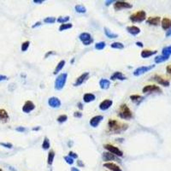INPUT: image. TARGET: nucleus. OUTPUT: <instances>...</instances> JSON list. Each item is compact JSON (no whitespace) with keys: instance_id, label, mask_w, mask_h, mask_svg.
<instances>
[{"instance_id":"f257e3e1","label":"nucleus","mask_w":171,"mask_h":171,"mask_svg":"<svg viewBox=\"0 0 171 171\" xmlns=\"http://www.w3.org/2000/svg\"><path fill=\"white\" fill-rule=\"evenodd\" d=\"M108 127L109 131L113 133V134H121L122 132H124L128 127L127 124L122 123V122H120L113 119H109L108 122Z\"/></svg>"},{"instance_id":"f03ea898","label":"nucleus","mask_w":171,"mask_h":171,"mask_svg":"<svg viewBox=\"0 0 171 171\" xmlns=\"http://www.w3.org/2000/svg\"><path fill=\"white\" fill-rule=\"evenodd\" d=\"M118 116L121 117L122 119L125 120H129L133 117V113L128 107H127V104H122L121 106L119 107V110H118Z\"/></svg>"},{"instance_id":"7ed1b4c3","label":"nucleus","mask_w":171,"mask_h":171,"mask_svg":"<svg viewBox=\"0 0 171 171\" xmlns=\"http://www.w3.org/2000/svg\"><path fill=\"white\" fill-rule=\"evenodd\" d=\"M67 77H68L67 73L60 74V75L57 76L55 81V89L56 90L59 91V90H62V89L64 87L66 81H67Z\"/></svg>"},{"instance_id":"20e7f679","label":"nucleus","mask_w":171,"mask_h":171,"mask_svg":"<svg viewBox=\"0 0 171 171\" xmlns=\"http://www.w3.org/2000/svg\"><path fill=\"white\" fill-rule=\"evenodd\" d=\"M146 18V13L144 11H139L130 16V21L132 22H142Z\"/></svg>"},{"instance_id":"39448f33","label":"nucleus","mask_w":171,"mask_h":171,"mask_svg":"<svg viewBox=\"0 0 171 171\" xmlns=\"http://www.w3.org/2000/svg\"><path fill=\"white\" fill-rule=\"evenodd\" d=\"M104 148L106 149L109 152L112 153V154H114L115 156H117V157H122V156H123V152H122L118 147L114 146V145H112L110 144L104 145Z\"/></svg>"},{"instance_id":"423d86ee","label":"nucleus","mask_w":171,"mask_h":171,"mask_svg":"<svg viewBox=\"0 0 171 171\" xmlns=\"http://www.w3.org/2000/svg\"><path fill=\"white\" fill-rule=\"evenodd\" d=\"M79 39L81 42L83 43V45H89L92 43H93V39L92 38V35L89 33H82L80 34Z\"/></svg>"},{"instance_id":"0eeeda50","label":"nucleus","mask_w":171,"mask_h":171,"mask_svg":"<svg viewBox=\"0 0 171 171\" xmlns=\"http://www.w3.org/2000/svg\"><path fill=\"white\" fill-rule=\"evenodd\" d=\"M155 68V65H149V66H141V67L137 68L136 69L134 70V76H139L143 75V74L148 72L149 70H152V68Z\"/></svg>"},{"instance_id":"6e6552de","label":"nucleus","mask_w":171,"mask_h":171,"mask_svg":"<svg viewBox=\"0 0 171 171\" xmlns=\"http://www.w3.org/2000/svg\"><path fill=\"white\" fill-rule=\"evenodd\" d=\"M133 5L125 1H116L114 3V9L116 11H121L122 9H131Z\"/></svg>"},{"instance_id":"1a4fd4ad","label":"nucleus","mask_w":171,"mask_h":171,"mask_svg":"<svg viewBox=\"0 0 171 171\" xmlns=\"http://www.w3.org/2000/svg\"><path fill=\"white\" fill-rule=\"evenodd\" d=\"M48 104L52 108H59L61 106V101L57 97H51L48 99Z\"/></svg>"},{"instance_id":"9d476101","label":"nucleus","mask_w":171,"mask_h":171,"mask_svg":"<svg viewBox=\"0 0 171 171\" xmlns=\"http://www.w3.org/2000/svg\"><path fill=\"white\" fill-rule=\"evenodd\" d=\"M88 76H89V73L88 72H86V73L82 74V75H81V76H79V77L76 79L75 82L74 83V86H79L82 85V84L85 82L86 80H87Z\"/></svg>"},{"instance_id":"9b49d317","label":"nucleus","mask_w":171,"mask_h":171,"mask_svg":"<svg viewBox=\"0 0 171 171\" xmlns=\"http://www.w3.org/2000/svg\"><path fill=\"white\" fill-rule=\"evenodd\" d=\"M35 109V105L33 103L32 101H27L26 103L24 104L23 107H22V111L24 113H29L32 110H34Z\"/></svg>"},{"instance_id":"f8f14e48","label":"nucleus","mask_w":171,"mask_h":171,"mask_svg":"<svg viewBox=\"0 0 171 171\" xmlns=\"http://www.w3.org/2000/svg\"><path fill=\"white\" fill-rule=\"evenodd\" d=\"M142 92L144 93H152V92H161V89L159 86L155 85H147L142 89Z\"/></svg>"},{"instance_id":"ddd939ff","label":"nucleus","mask_w":171,"mask_h":171,"mask_svg":"<svg viewBox=\"0 0 171 171\" xmlns=\"http://www.w3.org/2000/svg\"><path fill=\"white\" fill-rule=\"evenodd\" d=\"M113 104V101L110 100V99H104L103 102H101L100 104H99V109L101 110H107L108 109L110 108V106Z\"/></svg>"},{"instance_id":"4468645a","label":"nucleus","mask_w":171,"mask_h":171,"mask_svg":"<svg viewBox=\"0 0 171 171\" xmlns=\"http://www.w3.org/2000/svg\"><path fill=\"white\" fill-rule=\"evenodd\" d=\"M104 119L103 116H95L92 117L90 120V125L93 127H97L98 126V124L102 122V120Z\"/></svg>"},{"instance_id":"2eb2a0df","label":"nucleus","mask_w":171,"mask_h":171,"mask_svg":"<svg viewBox=\"0 0 171 171\" xmlns=\"http://www.w3.org/2000/svg\"><path fill=\"white\" fill-rule=\"evenodd\" d=\"M161 22V18L159 16H150L146 20V23L152 25V26H157Z\"/></svg>"},{"instance_id":"dca6fc26","label":"nucleus","mask_w":171,"mask_h":171,"mask_svg":"<svg viewBox=\"0 0 171 171\" xmlns=\"http://www.w3.org/2000/svg\"><path fill=\"white\" fill-rule=\"evenodd\" d=\"M126 79H127L126 76H125L122 72H119V71H116V72H115L113 75L110 76V80L111 81H116V80L125 81Z\"/></svg>"},{"instance_id":"f3484780","label":"nucleus","mask_w":171,"mask_h":171,"mask_svg":"<svg viewBox=\"0 0 171 171\" xmlns=\"http://www.w3.org/2000/svg\"><path fill=\"white\" fill-rule=\"evenodd\" d=\"M153 80L156 81L158 84H160V85H162V86H169V81L165 80V79H163V77H161L160 75H154Z\"/></svg>"},{"instance_id":"a211bd4d","label":"nucleus","mask_w":171,"mask_h":171,"mask_svg":"<svg viewBox=\"0 0 171 171\" xmlns=\"http://www.w3.org/2000/svg\"><path fill=\"white\" fill-rule=\"evenodd\" d=\"M103 160L105 161V162H108V161H112V160H117L119 161V159L117 158L116 156L112 153L109 152H105L103 153Z\"/></svg>"},{"instance_id":"6ab92c4d","label":"nucleus","mask_w":171,"mask_h":171,"mask_svg":"<svg viewBox=\"0 0 171 171\" xmlns=\"http://www.w3.org/2000/svg\"><path fill=\"white\" fill-rule=\"evenodd\" d=\"M104 167L107 168L108 169L111 170V171H122L121 169V168L114 163H105L104 164Z\"/></svg>"},{"instance_id":"aec40b11","label":"nucleus","mask_w":171,"mask_h":171,"mask_svg":"<svg viewBox=\"0 0 171 171\" xmlns=\"http://www.w3.org/2000/svg\"><path fill=\"white\" fill-rule=\"evenodd\" d=\"M127 31L130 34L134 35V36H135V35H138L140 33V29L139 27H138L136 26H129V27H127Z\"/></svg>"},{"instance_id":"412c9836","label":"nucleus","mask_w":171,"mask_h":171,"mask_svg":"<svg viewBox=\"0 0 171 171\" xmlns=\"http://www.w3.org/2000/svg\"><path fill=\"white\" fill-rule=\"evenodd\" d=\"M99 86H100V87L102 89H104V90H107V89H109V86H110V81L107 80V79L103 78L99 81Z\"/></svg>"},{"instance_id":"4be33fe9","label":"nucleus","mask_w":171,"mask_h":171,"mask_svg":"<svg viewBox=\"0 0 171 171\" xmlns=\"http://www.w3.org/2000/svg\"><path fill=\"white\" fill-rule=\"evenodd\" d=\"M162 27L164 30H168L171 27V19L164 17L162 20Z\"/></svg>"},{"instance_id":"5701e85b","label":"nucleus","mask_w":171,"mask_h":171,"mask_svg":"<svg viewBox=\"0 0 171 171\" xmlns=\"http://www.w3.org/2000/svg\"><path fill=\"white\" fill-rule=\"evenodd\" d=\"M157 51H150V50H144L141 52V57L143 58H147V57H152V56L155 55L156 53H157Z\"/></svg>"},{"instance_id":"b1692460","label":"nucleus","mask_w":171,"mask_h":171,"mask_svg":"<svg viewBox=\"0 0 171 171\" xmlns=\"http://www.w3.org/2000/svg\"><path fill=\"white\" fill-rule=\"evenodd\" d=\"M96 97L93 93H86L84 94L83 96V100L85 103H90V102H93L95 100Z\"/></svg>"},{"instance_id":"393cba45","label":"nucleus","mask_w":171,"mask_h":171,"mask_svg":"<svg viewBox=\"0 0 171 171\" xmlns=\"http://www.w3.org/2000/svg\"><path fill=\"white\" fill-rule=\"evenodd\" d=\"M104 34H105L107 38H109V39H116V38H118V34L112 33L110 30L107 28V27H104Z\"/></svg>"},{"instance_id":"a878e982","label":"nucleus","mask_w":171,"mask_h":171,"mask_svg":"<svg viewBox=\"0 0 171 171\" xmlns=\"http://www.w3.org/2000/svg\"><path fill=\"white\" fill-rule=\"evenodd\" d=\"M9 120V115L5 109H0V121L7 122Z\"/></svg>"},{"instance_id":"bb28decb","label":"nucleus","mask_w":171,"mask_h":171,"mask_svg":"<svg viewBox=\"0 0 171 171\" xmlns=\"http://www.w3.org/2000/svg\"><path fill=\"white\" fill-rule=\"evenodd\" d=\"M64 65H65V61L64 60L60 61V62L57 63V67H56L55 70H54V73L53 74H54V75H57V74L63 69V68L64 67Z\"/></svg>"},{"instance_id":"cd10ccee","label":"nucleus","mask_w":171,"mask_h":171,"mask_svg":"<svg viewBox=\"0 0 171 171\" xmlns=\"http://www.w3.org/2000/svg\"><path fill=\"white\" fill-rule=\"evenodd\" d=\"M143 97L139 96V95H131L130 96V99H131L132 102H134V103L139 104L140 102L143 100Z\"/></svg>"},{"instance_id":"c85d7f7f","label":"nucleus","mask_w":171,"mask_h":171,"mask_svg":"<svg viewBox=\"0 0 171 171\" xmlns=\"http://www.w3.org/2000/svg\"><path fill=\"white\" fill-rule=\"evenodd\" d=\"M168 58H169V57H166V56L161 55V56H157V57H156L154 61H155L156 63H163V62H165V61H167Z\"/></svg>"},{"instance_id":"c756f323","label":"nucleus","mask_w":171,"mask_h":171,"mask_svg":"<svg viewBox=\"0 0 171 171\" xmlns=\"http://www.w3.org/2000/svg\"><path fill=\"white\" fill-rule=\"evenodd\" d=\"M55 157V152L53 150H50L49 153H48V158H47V163L49 165H52L53 163V160H54Z\"/></svg>"},{"instance_id":"7c9ffc66","label":"nucleus","mask_w":171,"mask_h":171,"mask_svg":"<svg viewBox=\"0 0 171 171\" xmlns=\"http://www.w3.org/2000/svg\"><path fill=\"white\" fill-rule=\"evenodd\" d=\"M75 11L77 12V13H81V14L86 13V7L83 6V5H81V4H78V5H76L75 7Z\"/></svg>"},{"instance_id":"2f4dec72","label":"nucleus","mask_w":171,"mask_h":171,"mask_svg":"<svg viewBox=\"0 0 171 171\" xmlns=\"http://www.w3.org/2000/svg\"><path fill=\"white\" fill-rule=\"evenodd\" d=\"M111 48H114V49H118V50H122L124 48V45L121 42H114L110 45Z\"/></svg>"},{"instance_id":"473e14b6","label":"nucleus","mask_w":171,"mask_h":171,"mask_svg":"<svg viewBox=\"0 0 171 171\" xmlns=\"http://www.w3.org/2000/svg\"><path fill=\"white\" fill-rule=\"evenodd\" d=\"M163 56H166V57H169L171 55V45H168V46H166L163 49L162 51Z\"/></svg>"},{"instance_id":"72a5a7b5","label":"nucleus","mask_w":171,"mask_h":171,"mask_svg":"<svg viewBox=\"0 0 171 171\" xmlns=\"http://www.w3.org/2000/svg\"><path fill=\"white\" fill-rule=\"evenodd\" d=\"M105 42L104 41H100V42H98L95 44V49L96 50H98V51H101L104 49V47H105Z\"/></svg>"},{"instance_id":"f704fd0d","label":"nucleus","mask_w":171,"mask_h":171,"mask_svg":"<svg viewBox=\"0 0 171 171\" xmlns=\"http://www.w3.org/2000/svg\"><path fill=\"white\" fill-rule=\"evenodd\" d=\"M51 146V144H50V140L48 138H45L44 141H43V144H42V148L44 150H48Z\"/></svg>"},{"instance_id":"c9c22d12","label":"nucleus","mask_w":171,"mask_h":171,"mask_svg":"<svg viewBox=\"0 0 171 171\" xmlns=\"http://www.w3.org/2000/svg\"><path fill=\"white\" fill-rule=\"evenodd\" d=\"M72 27H73V24H72V23H64V24H61V26H60V27H59V31H63V30L70 29Z\"/></svg>"},{"instance_id":"e433bc0d","label":"nucleus","mask_w":171,"mask_h":171,"mask_svg":"<svg viewBox=\"0 0 171 171\" xmlns=\"http://www.w3.org/2000/svg\"><path fill=\"white\" fill-rule=\"evenodd\" d=\"M69 19H70L69 16H60V17H58V18L57 19V22H59V23L64 24L67 22L69 21Z\"/></svg>"},{"instance_id":"4c0bfd02","label":"nucleus","mask_w":171,"mask_h":171,"mask_svg":"<svg viewBox=\"0 0 171 171\" xmlns=\"http://www.w3.org/2000/svg\"><path fill=\"white\" fill-rule=\"evenodd\" d=\"M57 122H60V123H63V122H65L68 120V116L66 115H61L57 117Z\"/></svg>"},{"instance_id":"58836bf2","label":"nucleus","mask_w":171,"mask_h":171,"mask_svg":"<svg viewBox=\"0 0 171 171\" xmlns=\"http://www.w3.org/2000/svg\"><path fill=\"white\" fill-rule=\"evenodd\" d=\"M29 45H30L29 41H25L22 43V52H26V51L28 49Z\"/></svg>"},{"instance_id":"ea45409f","label":"nucleus","mask_w":171,"mask_h":171,"mask_svg":"<svg viewBox=\"0 0 171 171\" xmlns=\"http://www.w3.org/2000/svg\"><path fill=\"white\" fill-rule=\"evenodd\" d=\"M57 21L56 20V18L55 17H46L45 20H44V22H45V23H54V22Z\"/></svg>"},{"instance_id":"a19ab883","label":"nucleus","mask_w":171,"mask_h":171,"mask_svg":"<svg viewBox=\"0 0 171 171\" xmlns=\"http://www.w3.org/2000/svg\"><path fill=\"white\" fill-rule=\"evenodd\" d=\"M63 158H64V160L66 161V163H68V164H73L74 163V159L73 158H71L70 157H68V156H65V157H63Z\"/></svg>"},{"instance_id":"79ce46f5","label":"nucleus","mask_w":171,"mask_h":171,"mask_svg":"<svg viewBox=\"0 0 171 171\" xmlns=\"http://www.w3.org/2000/svg\"><path fill=\"white\" fill-rule=\"evenodd\" d=\"M0 145H2V146H4L5 148H8V149H11V148L13 147V145L11 144V143H3V142H1V143H0Z\"/></svg>"},{"instance_id":"37998d69","label":"nucleus","mask_w":171,"mask_h":171,"mask_svg":"<svg viewBox=\"0 0 171 171\" xmlns=\"http://www.w3.org/2000/svg\"><path fill=\"white\" fill-rule=\"evenodd\" d=\"M68 157H70L71 158H73V159H76V158H78V155L73 152H69V153H68Z\"/></svg>"},{"instance_id":"c03bdc74","label":"nucleus","mask_w":171,"mask_h":171,"mask_svg":"<svg viewBox=\"0 0 171 171\" xmlns=\"http://www.w3.org/2000/svg\"><path fill=\"white\" fill-rule=\"evenodd\" d=\"M74 116H75V117H76V118H81V117L82 116V113L80 111H76V112H75Z\"/></svg>"},{"instance_id":"a18cd8bd","label":"nucleus","mask_w":171,"mask_h":171,"mask_svg":"<svg viewBox=\"0 0 171 171\" xmlns=\"http://www.w3.org/2000/svg\"><path fill=\"white\" fill-rule=\"evenodd\" d=\"M16 131H18V132H24L26 129H25L24 127H16Z\"/></svg>"},{"instance_id":"49530a36","label":"nucleus","mask_w":171,"mask_h":171,"mask_svg":"<svg viewBox=\"0 0 171 171\" xmlns=\"http://www.w3.org/2000/svg\"><path fill=\"white\" fill-rule=\"evenodd\" d=\"M8 77L6 75H0V81H6Z\"/></svg>"},{"instance_id":"de8ad7c7","label":"nucleus","mask_w":171,"mask_h":171,"mask_svg":"<svg viewBox=\"0 0 171 171\" xmlns=\"http://www.w3.org/2000/svg\"><path fill=\"white\" fill-rule=\"evenodd\" d=\"M166 70H167V73L171 75V65H168L167 67H166Z\"/></svg>"},{"instance_id":"09e8293b","label":"nucleus","mask_w":171,"mask_h":171,"mask_svg":"<svg viewBox=\"0 0 171 171\" xmlns=\"http://www.w3.org/2000/svg\"><path fill=\"white\" fill-rule=\"evenodd\" d=\"M170 36H171V27L166 32V37H170Z\"/></svg>"},{"instance_id":"8fccbe9b","label":"nucleus","mask_w":171,"mask_h":171,"mask_svg":"<svg viewBox=\"0 0 171 171\" xmlns=\"http://www.w3.org/2000/svg\"><path fill=\"white\" fill-rule=\"evenodd\" d=\"M44 0H34V3H35V4H42V3H44Z\"/></svg>"},{"instance_id":"3c124183","label":"nucleus","mask_w":171,"mask_h":171,"mask_svg":"<svg viewBox=\"0 0 171 171\" xmlns=\"http://www.w3.org/2000/svg\"><path fill=\"white\" fill-rule=\"evenodd\" d=\"M77 164L79 165V166H81V167H84V163H82V161H81V160H79L78 162H77Z\"/></svg>"},{"instance_id":"603ef678","label":"nucleus","mask_w":171,"mask_h":171,"mask_svg":"<svg viewBox=\"0 0 171 171\" xmlns=\"http://www.w3.org/2000/svg\"><path fill=\"white\" fill-rule=\"evenodd\" d=\"M40 24H41V23H40L39 22H36V23H35L34 25H33L32 27H33V28H34V27H38V26H40Z\"/></svg>"},{"instance_id":"864d4df0","label":"nucleus","mask_w":171,"mask_h":171,"mask_svg":"<svg viewBox=\"0 0 171 171\" xmlns=\"http://www.w3.org/2000/svg\"><path fill=\"white\" fill-rule=\"evenodd\" d=\"M52 54H55V52H48V53H47V54H46V55H45V58H46V57H49V56H50V55H52Z\"/></svg>"},{"instance_id":"5fc2aeb1","label":"nucleus","mask_w":171,"mask_h":171,"mask_svg":"<svg viewBox=\"0 0 171 171\" xmlns=\"http://www.w3.org/2000/svg\"><path fill=\"white\" fill-rule=\"evenodd\" d=\"M77 106H78L79 109H83V105H82V104H81V103H78V104H77Z\"/></svg>"},{"instance_id":"6e6d98bb","label":"nucleus","mask_w":171,"mask_h":171,"mask_svg":"<svg viewBox=\"0 0 171 171\" xmlns=\"http://www.w3.org/2000/svg\"><path fill=\"white\" fill-rule=\"evenodd\" d=\"M112 3H115V2L113 1V0H111V1H106L105 4H106V5H109V4H112Z\"/></svg>"},{"instance_id":"4d7b16f0","label":"nucleus","mask_w":171,"mask_h":171,"mask_svg":"<svg viewBox=\"0 0 171 171\" xmlns=\"http://www.w3.org/2000/svg\"><path fill=\"white\" fill-rule=\"evenodd\" d=\"M136 45H138V46H139V47H143V44L141 42H136Z\"/></svg>"},{"instance_id":"13d9d810","label":"nucleus","mask_w":171,"mask_h":171,"mask_svg":"<svg viewBox=\"0 0 171 171\" xmlns=\"http://www.w3.org/2000/svg\"><path fill=\"white\" fill-rule=\"evenodd\" d=\"M71 171H80L77 168H71Z\"/></svg>"},{"instance_id":"bf43d9fd","label":"nucleus","mask_w":171,"mask_h":171,"mask_svg":"<svg viewBox=\"0 0 171 171\" xmlns=\"http://www.w3.org/2000/svg\"><path fill=\"white\" fill-rule=\"evenodd\" d=\"M39 127H34V130H39Z\"/></svg>"},{"instance_id":"052dcab7","label":"nucleus","mask_w":171,"mask_h":171,"mask_svg":"<svg viewBox=\"0 0 171 171\" xmlns=\"http://www.w3.org/2000/svg\"><path fill=\"white\" fill-rule=\"evenodd\" d=\"M0 171H3V170H2V168H0Z\"/></svg>"}]
</instances>
